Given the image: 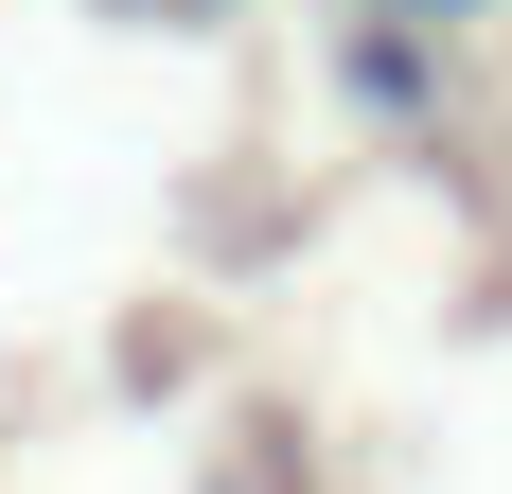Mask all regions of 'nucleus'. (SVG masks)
I'll list each match as a JSON object with an SVG mask.
<instances>
[{
	"label": "nucleus",
	"mask_w": 512,
	"mask_h": 494,
	"mask_svg": "<svg viewBox=\"0 0 512 494\" xmlns=\"http://www.w3.org/2000/svg\"><path fill=\"white\" fill-rule=\"evenodd\" d=\"M336 89H354L371 124H424V106H442V71H424V36H389V18H354V36H336Z\"/></svg>",
	"instance_id": "obj_1"
},
{
	"label": "nucleus",
	"mask_w": 512,
	"mask_h": 494,
	"mask_svg": "<svg viewBox=\"0 0 512 494\" xmlns=\"http://www.w3.org/2000/svg\"><path fill=\"white\" fill-rule=\"evenodd\" d=\"M354 18H389V36H407V18H477V0H354Z\"/></svg>",
	"instance_id": "obj_2"
},
{
	"label": "nucleus",
	"mask_w": 512,
	"mask_h": 494,
	"mask_svg": "<svg viewBox=\"0 0 512 494\" xmlns=\"http://www.w3.org/2000/svg\"><path fill=\"white\" fill-rule=\"evenodd\" d=\"M159 18H230V0H159Z\"/></svg>",
	"instance_id": "obj_3"
}]
</instances>
